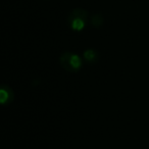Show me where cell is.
<instances>
[{"label":"cell","instance_id":"3957f363","mask_svg":"<svg viewBox=\"0 0 149 149\" xmlns=\"http://www.w3.org/2000/svg\"><path fill=\"white\" fill-rule=\"evenodd\" d=\"M13 99H15V93L13 90L10 88V86L3 84L0 89V103L3 106L9 105L13 103Z\"/></svg>","mask_w":149,"mask_h":149},{"label":"cell","instance_id":"7a4b0ae2","mask_svg":"<svg viewBox=\"0 0 149 149\" xmlns=\"http://www.w3.org/2000/svg\"><path fill=\"white\" fill-rule=\"evenodd\" d=\"M83 58L79 54L72 51L62 52L59 57V63L64 70L68 72H78L83 66Z\"/></svg>","mask_w":149,"mask_h":149},{"label":"cell","instance_id":"277c9868","mask_svg":"<svg viewBox=\"0 0 149 149\" xmlns=\"http://www.w3.org/2000/svg\"><path fill=\"white\" fill-rule=\"evenodd\" d=\"M83 59L88 64H95L99 60V53L94 48H87L83 52Z\"/></svg>","mask_w":149,"mask_h":149},{"label":"cell","instance_id":"5b68a950","mask_svg":"<svg viewBox=\"0 0 149 149\" xmlns=\"http://www.w3.org/2000/svg\"><path fill=\"white\" fill-rule=\"evenodd\" d=\"M90 25L95 29H99L103 26L104 24V17L101 13H94L90 17Z\"/></svg>","mask_w":149,"mask_h":149},{"label":"cell","instance_id":"6da1fadb","mask_svg":"<svg viewBox=\"0 0 149 149\" xmlns=\"http://www.w3.org/2000/svg\"><path fill=\"white\" fill-rule=\"evenodd\" d=\"M89 13L83 8H74L68 17V27L74 32H82L89 22Z\"/></svg>","mask_w":149,"mask_h":149}]
</instances>
